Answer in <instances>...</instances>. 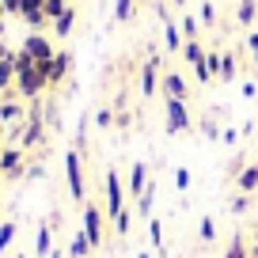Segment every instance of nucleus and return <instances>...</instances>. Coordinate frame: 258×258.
Instances as JSON below:
<instances>
[{
    "label": "nucleus",
    "instance_id": "31",
    "mask_svg": "<svg viewBox=\"0 0 258 258\" xmlns=\"http://www.w3.org/2000/svg\"><path fill=\"white\" fill-rule=\"evenodd\" d=\"M247 46H250V53H254V61H258V34H247Z\"/></svg>",
    "mask_w": 258,
    "mask_h": 258
},
{
    "label": "nucleus",
    "instance_id": "34",
    "mask_svg": "<svg viewBox=\"0 0 258 258\" xmlns=\"http://www.w3.org/2000/svg\"><path fill=\"white\" fill-rule=\"evenodd\" d=\"M254 243H258V220H254Z\"/></svg>",
    "mask_w": 258,
    "mask_h": 258
},
{
    "label": "nucleus",
    "instance_id": "38",
    "mask_svg": "<svg viewBox=\"0 0 258 258\" xmlns=\"http://www.w3.org/2000/svg\"><path fill=\"white\" fill-rule=\"evenodd\" d=\"M254 141H258V133H254Z\"/></svg>",
    "mask_w": 258,
    "mask_h": 258
},
{
    "label": "nucleus",
    "instance_id": "15",
    "mask_svg": "<svg viewBox=\"0 0 258 258\" xmlns=\"http://www.w3.org/2000/svg\"><path fill=\"white\" fill-rule=\"evenodd\" d=\"M64 73H69V57H64V53H57L53 61H49V84H57Z\"/></svg>",
    "mask_w": 258,
    "mask_h": 258
},
{
    "label": "nucleus",
    "instance_id": "21",
    "mask_svg": "<svg viewBox=\"0 0 258 258\" xmlns=\"http://www.w3.org/2000/svg\"><path fill=\"white\" fill-rule=\"evenodd\" d=\"M182 34H186V42L198 38V19H194V16H182Z\"/></svg>",
    "mask_w": 258,
    "mask_h": 258
},
{
    "label": "nucleus",
    "instance_id": "29",
    "mask_svg": "<svg viewBox=\"0 0 258 258\" xmlns=\"http://www.w3.org/2000/svg\"><path fill=\"white\" fill-rule=\"evenodd\" d=\"M110 121H114V118H110V110H99V114H95V125H99V129H106Z\"/></svg>",
    "mask_w": 258,
    "mask_h": 258
},
{
    "label": "nucleus",
    "instance_id": "23",
    "mask_svg": "<svg viewBox=\"0 0 258 258\" xmlns=\"http://www.w3.org/2000/svg\"><path fill=\"white\" fill-rule=\"evenodd\" d=\"M0 118H4V121H16L19 118V106L16 103H4V106H0Z\"/></svg>",
    "mask_w": 258,
    "mask_h": 258
},
{
    "label": "nucleus",
    "instance_id": "12",
    "mask_svg": "<svg viewBox=\"0 0 258 258\" xmlns=\"http://www.w3.org/2000/svg\"><path fill=\"white\" fill-rule=\"evenodd\" d=\"M152 205H156V186L148 182V186H145V194L137 198V213H141V217H152Z\"/></svg>",
    "mask_w": 258,
    "mask_h": 258
},
{
    "label": "nucleus",
    "instance_id": "19",
    "mask_svg": "<svg viewBox=\"0 0 258 258\" xmlns=\"http://www.w3.org/2000/svg\"><path fill=\"white\" fill-rule=\"evenodd\" d=\"M73 19H76V16H73V4H69V8L57 16V34H69V31H73Z\"/></svg>",
    "mask_w": 258,
    "mask_h": 258
},
{
    "label": "nucleus",
    "instance_id": "10",
    "mask_svg": "<svg viewBox=\"0 0 258 258\" xmlns=\"http://www.w3.org/2000/svg\"><path fill=\"white\" fill-rule=\"evenodd\" d=\"M156 57H148V64H145V73H141V95H156Z\"/></svg>",
    "mask_w": 258,
    "mask_h": 258
},
{
    "label": "nucleus",
    "instance_id": "13",
    "mask_svg": "<svg viewBox=\"0 0 258 258\" xmlns=\"http://www.w3.org/2000/svg\"><path fill=\"white\" fill-rule=\"evenodd\" d=\"M34 250H38L42 258H49V250H53V235H49V228L42 224L38 228V235H34Z\"/></svg>",
    "mask_w": 258,
    "mask_h": 258
},
{
    "label": "nucleus",
    "instance_id": "14",
    "mask_svg": "<svg viewBox=\"0 0 258 258\" xmlns=\"http://www.w3.org/2000/svg\"><path fill=\"white\" fill-rule=\"evenodd\" d=\"M148 239H152V250H160V254H163V224L156 217H148Z\"/></svg>",
    "mask_w": 258,
    "mask_h": 258
},
{
    "label": "nucleus",
    "instance_id": "25",
    "mask_svg": "<svg viewBox=\"0 0 258 258\" xmlns=\"http://www.w3.org/2000/svg\"><path fill=\"white\" fill-rule=\"evenodd\" d=\"M247 209H250V194H239L232 202V213H247Z\"/></svg>",
    "mask_w": 258,
    "mask_h": 258
},
{
    "label": "nucleus",
    "instance_id": "28",
    "mask_svg": "<svg viewBox=\"0 0 258 258\" xmlns=\"http://www.w3.org/2000/svg\"><path fill=\"white\" fill-rule=\"evenodd\" d=\"M202 19H205V23H213V19H217V8H213V0H205V4H202Z\"/></svg>",
    "mask_w": 258,
    "mask_h": 258
},
{
    "label": "nucleus",
    "instance_id": "5",
    "mask_svg": "<svg viewBox=\"0 0 258 258\" xmlns=\"http://www.w3.org/2000/svg\"><path fill=\"white\" fill-rule=\"evenodd\" d=\"M0 175H12V178L23 175V152L19 148H0Z\"/></svg>",
    "mask_w": 258,
    "mask_h": 258
},
{
    "label": "nucleus",
    "instance_id": "4",
    "mask_svg": "<svg viewBox=\"0 0 258 258\" xmlns=\"http://www.w3.org/2000/svg\"><path fill=\"white\" fill-rule=\"evenodd\" d=\"M64 175H69V190H73V198L76 202H88V190H84V160H80V152H69L64 156Z\"/></svg>",
    "mask_w": 258,
    "mask_h": 258
},
{
    "label": "nucleus",
    "instance_id": "20",
    "mask_svg": "<svg viewBox=\"0 0 258 258\" xmlns=\"http://www.w3.org/2000/svg\"><path fill=\"white\" fill-rule=\"evenodd\" d=\"M118 23H129V16H133V0H118Z\"/></svg>",
    "mask_w": 258,
    "mask_h": 258
},
{
    "label": "nucleus",
    "instance_id": "16",
    "mask_svg": "<svg viewBox=\"0 0 258 258\" xmlns=\"http://www.w3.org/2000/svg\"><path fill=\"white\" fill-rule=\"evenodd\" d=\"M12 243H16V220H4V224H0V254H4Z\"/></svg>",
    "mask_w": 258,
    "mask_h": 258
},
{
    "label": "nucleus",
    "instance_id": "1",
    "mask_svg": "<svg viewBox=\"0 0 258 258\" xmlns=\"http://www.w3.org/2000/svg\"><path fill=\"white\" fill-rule=\"evenodd\" d=\"M190 125H194V118H190L182 99H163V129H167L171 137H175V133H186Z\"/></svg>",
    "mask_w": 258,
    "mask_h": 258
},
{
    "label": "nucleus",
    "instance_id": "33",
    "mask_svg": "<svg viewBox=\"0 0 258 258\" xmlns=\"http://www.w3.org/2000/svg\"><path fill=\"white\" fill-rule=\"evenodd\" d=\"M250 258H258V243H254V247H250Z\"/></svg>",
    "mask_w": 258,
    "mask_h": 258
},
{
    "label": "nucleus",
    "instance_id": "9",
    "mask_svg": "<svg viewBox=\"0 0 258 258\" xmlns=\"http://www.w3.org/2000/svg\"><path fill=\"white\" fill-rule=\"evenodd\" d=\"M91 250H95V247H91V243H88V235H84V228H80V232H73V239H69V254H73V258H88Z\"/></svg>",
    "mask_w": 258,
    "mask_h": 258
},
{
    "label": "nucleus",
    "instance_id": "26",
    "mask_svg": "<svg viewBox=\"0 0 258 258\" xmlns=\"http://www.w3.org/2000/svg\"><path fill=\"white\" fill-rule=\"evenodd\" d=\"M114 232H118V235H129V213L114 217Z\"/></svg>",
    "mask_w": 258,
    "mask_h": 258
},
{
    "label": "nucleus",
    "instance_id": "36",
    "mask_svg": "<svg viewBox=\"0 0 258 258\" xmlns=\"http://www.w3.org/2000/svg\"><path fill=\"white\" fill-rule=\"evenodd\" d=\"M254 99H258V80H254Z\"/></svg>",
    "mask_w": 258,
    "mask_h": 258
},
{
    "label": "nucleus",
    "instance_id": "6",
    "mask_svg": "<svg viewBox=\"0 0 258 258\" xmlns=\"http://www.w3.org/2000/svg\"><path fill=\"white\" fill-rule=\"evenodd\" d=\"M145 186H148V167L145 163H133V171H129V182H125V190L133 194V198H141V194H145Z\"/></svg>",
    "mask_w": 258,
    "mask_h": 258
},
{
    "label": "nucleus",
    "instance_id": "7",
    "mask_svg": "<svg viewBox=\"0 0 258 258\" xmlns=\"http://www.w3.org/2000/svg\"><path fill=\"white\" fill-rule=\"evenodd\" d=\"M163 95L167 99H182L186 103V80L178 73H163Z\"/></svg>",
    "mask_w": 258,
    "mask_h": 258
},
{
    "label": "nucleus",
    "instance_id": "37",
    "mask_svg": "<svg viewBox=\"0 0 258 258\" xmlns=\"http://www.w3.org/2000/svg\"><path fill=\"white\" fill-rule=\"evenodd\" d=\"M178 4H186V0H178Z\"/></svg>",
    "mask_w": 258,
    "mask_h": 258
},
{
    "label": "nucleus",
    "instance_id": "2",
    "mask_svg": "<svg viewBox=\"0 0 258 258\" xmlns=\"http://www.w3.org/2000/svg\"><path fill=\"white\" fill-rule=\"evenodd\" d=\"M103 190H106V217H121L125 213V186H121V178H118V171H106L103 175Z\"/></svg>",
    "mask_w": 258,
    "mask_h": 258
},
{
    "label": "nucleus",
    "instance_id": "3",
    "mask_svg": "<svg viewBox=\"0 0 258 258\" xmlns=\"http://www.w3.org/2000/svg\"><path fill=\"white\" fill-rule=\"evenodd\" d=\"M84 235H88V243L91 247H103V239H106V228H103V209H99L95 202H84Z\"/></svg>",
    "mask_w": 258,
    "mask_h": 258
},
{
    "label": "nucleus",
    "instance_id": "22",
    "mask_svg": "<svg viewBox=\"0 0 258 258\" xmlns=\"http://www.w3.org/2000/svg\"><path fill=\"white\" fill-rule=\"evenodd\" d=\"M12 73H16V64H12V61H0V88H8V84H12Z\"/></svg>",
    "mask_w": 258,
    "mask_h": 258
},
{
    "label": "nucleus",
    "instance_id": "30",
    "mask_svg": "<svg viewBox=\"0 0 258 258\" xmlns=\"http://www.w3.org/2000/svg\"><path fill=\"white\" fill-rule=\"evenodd\" d=\"M220 137H224V145H235V141H239V133H235V129H224Z\"/></svg>",
    "mask_w": 258,
    "mask_h": 258
},
{
    "label": "nucleus",
    "instance_id": "24",
    "mask_svg": "<svg viewBox=\"0 0 258 258\" xmlns=\"http://www.w3.org/2000/svg\"><path fill=\"white\" fill-rule=\"evenodd\" d=\"M175 186H178V190H190V171H186V167L175 171Z\"/></svg>",
    "mask_w": 258,
    "mask_h": 258
},
{
    "label": "nucleus",
    "instance_id": "11",
    "mask_svg": "<svg viewBox=\"0 0 258 258\" xmlns=\"http://www.w3.org/2000/svg\"><path fill=\"white\" fill-rule=\"evenodd\" d=\"M224 258H250V250H247V239H243V232H235V235H232V243H228Z\"/></svg>",
    "mask_w": 258,
    "mask_h": 258
},
{
    "label": "nucleus",
    "instance_id": "17",
    "mask_svg": "<svg viewBox=\"0 0 258 258\" xmlns=\"http://www.w3.org/2000/svg\"><path fill=\"white\" fill-rule=\"evenodd\" d=\"M235 16H239V23H254V16H258V8H254V0H239V8H235Z\"/></svg>",
    "mask_w": 258,
    "mask_h": 258
},
{
    "label": "nucleus",
    "instance_id": "8",
    "mask_svg": "<svg viewBox=\"0 0 258 258\" xmlns=\"http://www.w3.org/2000/svg\"><path fill=\"white\" fill-rule=\"evenodd\" d=\"M235 186H239L243 194H254L258 190V163H247V167L239 171V178H235Z\"/></svg>",
    "mask_w": 258,
    "mask_h": 258
},
{
    "label": "nucleus",
    "instance_id": "18",
    "mask_svg": "<svg viewBox=\"0 0 258 258\" xmlns=\"http://www.w3.org/2000/svg\"><path fill=\"white\" fill-rule=\"evenodd\" d=\"M198 232H202V243H213V239H217V220L202 217V228H198Z\"/></svg>",
    "mask_w": 258,
    "mask_h": 258
},
{
    "label": "nucleus",
    "instance_id": "35",
    "mask_svg": "<svg viewBox=\"0 0 258 258\" xmlns=\"http://www.w3.org/2000/svg\"><path fill=\"white\" fill-rule=\"evenodd\" d=\"M137 258H152V254H145V250H141V254H137Z\"/></svg>",
    "mask_w": 258,
    "mask_h": 258
},
{
    "label": "nucleus",
    "instance_id": "32",
    "mask_svg": "<svg viewBox=\"0 0 258 258\" xmlns=\"http://www.w3.org/2000/svg\"><path fill=\"white\" fill-rule=\"evenodd\" d=\"M49 258H64V250H49Z\"/></svg>",
    "mask_w": 258,
    "mask_h": 258
},
{
    "label": "nucleus",
    "instance_id": "27",
    "mask_svg": "<svg viewBox=\"0 0 258 258\" xmlns=\"http://www.w3.org/2000/svg\"><path fill=\"white\" fill-rule=\"evenodd\" d=\"M64 8H69L64 0H46V16H61Z\"/></svg>",
    "mask_w": 258,
    "mask_h": 258
}]
</instances>
